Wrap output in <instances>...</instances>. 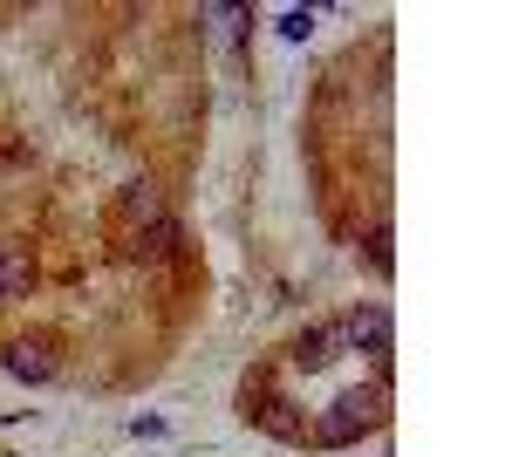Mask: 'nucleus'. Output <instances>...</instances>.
Masks as SVG:
<instances>
[{
	"label": "nucleus",
	"mask_w": 512,
	"mask_h": 457,
	"mask_svg": "<svg viewBox=\"0 0 512 457\" xmlns=\"http://www.w3.org/2000/svg\"><path fill=\"white\" fill-rule=\"evenodd\" d=\"M21 287H28V267L0 253V301H7V294H21Z\"/></svg>",
	"instance_id": "3"
},
{
	"label": "nucleus",
	"mask_w": 512,
	"mask_h": 457,
	"mask_svg": "<svg viewBox=\"0 0 512 457\" xmlns=\"http://www.w3.org/2000/svg\"><path fill=\"white\" fill-rule=\"evenodd\" d=\"M308 28H315V21H308L301 7H294V14H280V35H287V41H308Z\"/></svg>",
	"instance_id": "4"
},
{
	"label": "nucleus",
	"mask_w": 512,
	"mask_h": 457,
	"mask_svg": "<svg viewBox=\"0 0 512 457\" xmlns=\"http://www.w3.org/2000/svg\"><path fill=\"white\" fill-rule=\"evenodd\" d=\"M0 362H7L21 382H48V376H55V355H48V342H7V348H0Z\"/></svg>",
	"instance_id": "2"
},
{
	"label": "nucleus",
	"mask_w": 512,
	"mask_h": 457,
	"mask_svg": "<svg viewBox=\"0 0 512 457\" xmlns=\"http://www.w3.org/2000/svg\"><path fill=\"white\" fill-rule=\"evenodd\" d=\"M14 178H21V164H14V157H0V185H14Z\"/></svg>",
	"instance_id": "5"
},
{
	"label": "nucleus",
	"mask_w": 512,
	"mask_h": 457,
	"mask_svg": "<svg viewBox=\"0 0 512 457\" xmlns=\"http://www.w3.org/2000/svg\"><path fill=\"white\" fill-rule=\"evenodd\" d=\"M342 335H349V348H355V355L369 348V355L383 362V355H390V314H383L376 301H369V307H355L349 321H342Z\"/></svg>",
	"instance_id": "1"
}]
</instances>
